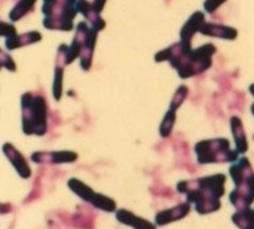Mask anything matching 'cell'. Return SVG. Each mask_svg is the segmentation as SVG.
<instances>
[{"label":"cell","instance_id":"25","mask_svg":"<svg viewBox=\"0 0 254 229\" xmlns=\"http://www.w3.org/2000/svg\"><path fill=\"white\" fill-rule=\"evenodd\" d=\"M249 91L254 97V83H253V84L250 86ZM251 112H252L253 116H254V102L252 104V106H251Z\"/></svg>","mask_w":254,"mask_h":229},{"label":"cell","instance_id":"22","mask_svg":"<svg viewBox=\"0 0 254 229\" xmlns=\"http://www.w3.org/2000/svg\"><path fill=\"white\" fill-rule=\"evenodd\" d=\"M15 28L12 25H9V24L6 23H1V35L2 36L6 37L7 38H12V37L15 36Z\"/></svg>","mask_w":254,"mask_h":229},{"label":"cell","instance_id":"3","mask_svg":"<svg viewBox=\"0 0 254 229\" xmlns=\"http://www.w3.org/2000/svg\"><path fill=\"white\" fill-rule=\"evenodd\" d=\"M229 174L235 190L229 194V201L237 210L251 207L254 202V171L249 159L243 157L231 165Z\"/></svg>","mask_w":254,"mask_h":229},{"label":"cell","instance_id":"9","mask_svg":"<svg viewBox=\"0 0 254 229\" xmlns=\"http://www.w3.org/2000/svg\"><path fill=\"white\" fill-rule=\"evenodd\" d=\"M97 31L88 28L85 32L82 43L80 53V66L82 69L87 71L93 63V51L96 45Z\"/></svg>","mask_w":254,"mask_h":229},{"label":"cell","instance_id":"6","mask_svg":"<svg viewBox=\"0 0 254 229\" xmlns=\"http://www.w3.org/2000/svg\"><path fill=\"white\" fill-rule=\"evenodd\" d=\"M2 152L9 160L15 171L19 175L20 177L28 179L32 176V170L30 168L28 161L23 154L18 152L13 145L8 142L2 145Z\"/></svg>","mask_w":254,"mask_h":229},{"label":"cell","instance_id":"10","mask_svg":"<svg viewBox=\"0 0 254 229\" xmlns=\"http://www.w3.org/2000/svg\"><path fill=\"white\" fill-rule=\"evenodd\" d=\"M66 45H62L58 50V61L55 68V78H54L52 92L55 100L62 99L63 94L64 66L65 64V51Z\"/></svg>","mask_w":254,"mask_h":229},{"label":"cell","instance_id":"16","mask_svg":"<svg viewBox=\"0 0 254 229\" xmlns=\"http://www.w3.org/2000/svg\"><path fill=\"white\" fill-rule=\"evenodd\" d=\"M200 32L203 35L220 37V38H227V39H234L237 36L236 30L229 27L215 25V24H206L205 25L204 24Z\"/></svg>","mask_w":254,"mask_h":229},{"label":"cell","instance_id":"7","mask_svg":"<svg viewBox=\"0 0 254 229\" xmlns=\"http://www.w3.org/2000/svg\"><path fill=\"white\" fill-rule=\"evenodd\" d=\"M78 158L76 152L70 151H59L52 152H35L32 153V161L36 163H73Z\"/></svg>","mask_w":254,"mask_h":229},{"label":"cell","instance_id":"12","mask_svg":"<svg viewBox=\"0 0 254 229\" xmlns=\"http://www.w3.org/2000/svg\"><path fill=\"white\" fill-rule=\"evenodd\" d=\"M231 132L235 139L236 151L239 153L244 154L248 151V142L246 133L243 127L241 119L238 116H233L230 120Z\"/></svg>","mask_w":254,"mask_h":229},{"label":"cell","instance_id":"8","mask_svg":"<svg viewBox=\"0 0 254 229\" xmlns=\"http://www.w3.org/2000/svg\"><path fill=\"white\" fill-rule=\"evenodd\" d=\"M191 211L190 203H181L175 207L159 212L155 216V223L157 226H164L174 222L183 220L188 216Z\"/></svg>","mask_w":254,"mask_h":229},{"label":"cell","instance_id":"23","mask_svg":"<svg viewBox=\"0 0 254 229\" xmlns=\"http://www.w3.org/2000/svg\"><path fill=\"white\" fill-rule=\"evenodd\" d=\"M226 0H207L205 3V8L206 11L212 12L217 8L220 6L221 4L224 3Z\"/></svg>","mask_w":254,"mask_h":229},{"label":"cell","instance_id":"4","mask_svg":"<svg viewBox=\"0 0 254 229\" xmlns=\"http://www.w3.org/2000/svg\"><path fill=\"white\" fill-rule=\"evenodd\" d=\"M21 107L24 134L44 136L48 131V106L45 98L25 92L21 98Z\"/></svg>","mask_w":254,"mask_h":229},{"label":"cell","instance_id":"13","mask_svg":"<svg viewBox=\"0 0 254 229\" xmlns=\"http://www.w3.org/2000/svg\"><path fill=\"white\" fill-rule=\"evenodd\" d=\"M67 186L68 188L78 197L80 198L81 200L87 203H90L91 200L96 193L90 186L75 177L68 180Z\"/></svg>","mask_w":254,"mask_h":229},{"label":"cell","instance_id":"24","mask_svg":"<svg viewBox=\"0 0 254 229\" xmlns=\"http://www.w3.org/2000/svg\"><path fill=\"white\" fill-rule=\"evenodd\" d=\"M106 2V0H94V2H93L92 6H93V10L96 13L99 14L103 10Z\"/></svg>","mask_w":254,"mask_h":229},{"label":"cell","instance_id":"14","mask_svg":"<svg viewBox=\"0 0 254 229\" xmlns=\"http://www.w3.org/2000/svg\"><path fill=\"white\" fill-rule=\"evenodd\" d=\"M204 22V15L201 12H196L189 20L188 22L184 25L182 29V41L185 43H190V39L194 34L201 30Z\"/></svg>","mask_w":254,"mask_h":229},{"label":"cell","instance_id":"19","mask_svg":"<svg viewBox=\"0 0 254 229\" xmlns=\"http://www.w3.org/2000/svg\"><path fill=\"white\" fill-rule=\"evenodd\" d=\"M35 2L36 0H20L10 12L9 17L11 20L15 22L25 16L32 9Z\"/></svg>","mask_w":254,"mask_h":229},{"label":"cell","instance_id":"1","mask_svg":"<svg viewBox=\"0 0 254 229\" xmlns=\"http://www.w3.org/2000/svg\"><path fill=\"white\" fill-rule=\"evenodd\" d=\"M227 177L223 173L202 176L177 183L178 193L185 194L187 201L195 205L199 215H208L221 208V198L225 193Z\"/></svg>","mask_w":254,"mask_h":229},{"label":"cell","instance_id":"18","mask_svg":"<svg viewBox=\"0 0 254 229\" xmlns=\"http://www.w3.org/2000/svg\"><path fill=\"white\" fill-rule=\"evenodd\" d=\"M89 203H91L93 207L106 213H114L117 208L116 203L113 199L101 193H95Z\"/></svg>","mask_w":254,"mask_h":229},{"label":"cell","instance_id":"5","mask_svg":"<svg viewBox=\"0 0 254 229\" xmlns=\"http://www.w3.org/2000/svg\"><path fill=\"white\" fill-rule=\"evenodd\" d=\"M194 151L199 164L232 163L238 160L239 155L231 149L229 141L225 138L200 141L195 144Z\"/></svg>","mask_w":254,"mask_h":229},{"label":"cell","instance_id":"2","mask_svg":"<svg viewBox=\"0 0 254 229\" xmlns=\"http://www.w3.org/2000/svg\"><path fill=\"white\" fill-rule=\"evenodd\" d=\"M215 51L212 45H203L191 51L190 43L182 42L158 52L155 55V61H168L171 66L177 70L180 78L188 79L211 68V57Z\"/></svg>","mask_w":254,"mask_h":229},{"label":"cell","instance_id":"15","mask_svg":"<svg viewBox=\"0 0 254 229\" xmlns=\"http://www.w3.org/2000/svg\"><path fill=\"white\" fill-rule=\"evenodd\" d=\"M42 39V35L38 32H31L24 34L19 36L12 37L7 38L5 41V46L8 50L16 49L25 45L35 43Z\"/></svg>","mask_w":254,"mask_h":229},{"label":"cell","instance_id":"17","mask_svg":"<svg viewBox=\"0 0 254 229\" xmlns=\"http://www.w3.org/2000/svg\"><path fill=\"white\" fill-rule=\"evenodd\" d=\"M231 220L240 229H254V210L251 207L238 210L233 215Z\"/></svg>","mask_w":254,"mask_h":229},{"label":"cell","instance_id":"20","mask_svg":"<svg viewBox=\"0 0 254 229\" xmlns=\"http://www.w3.org/2000/svg\"><path fill=\"white\" fill-rule=\"evenodd\" d=\"M176 112L177 110L175 109L169 108V110L165 114L160 126V135L162 138L166 139L170 137L171 135L172 131L175 125L176 118H177Z\"/></svg>","mask_w":254,"mask_h":229},{"label":"cell","instance_id":"21","mask_svg":"<svg viewBox=\"0 0 254 229\" xmlns=\"http://www.w3.org/2000/svg\"><path fill=\"white\" fill-rule=\"evenodd\" d=\"M1 53H2V55H1V66L6 68L8 71H15L16 69V66H15V64L14 63L13 60L10 58L8 55H5V53L2 55V51H1Z\"/></svg>","mask_w":254,"mask_h":229},{"label":"cell","instance_id":"11","mask_svg":"<svg viewBox=\"0 0 254 229\" xmlns=\"http://www.w3.org/2000/svg\"><path fill=\"white\" fill-rule=\"evenodd\" d=\"M116 220L126 226L136 229H154L156 226L143 218L136 216L134 213L125 209H120L116 212Z\"/></svg>","mask_w":254,"mask_h":229}]
</instances>
